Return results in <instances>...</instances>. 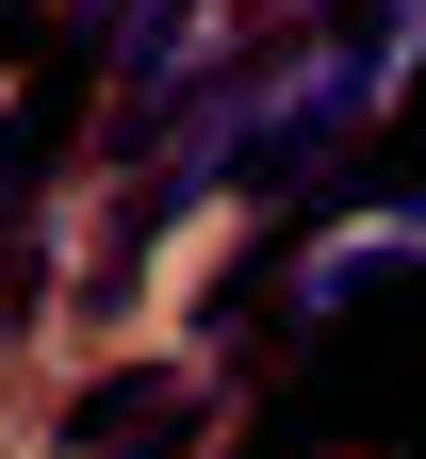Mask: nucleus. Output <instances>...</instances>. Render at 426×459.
Segmentation results:
<instances>
[{
	"mask_svg": "<svg viewBox=\"0 0 426 459\" xmlns=\"http://www.w3.org/2000/svg\"><path fill=\"white\" fill-rule=\"evenodd\" d=\"M263 377L328 427V459H426V230H361V247H295V312Z\"/></svg>",
	"mask_w": 426,
	"mask_h": 459,
	"instance_id": "obj_1",
	"label": "nucleus"
},
{
	"mask_svg": "<svg viewBox=\"0 0 426 459\" xmlns=\"http://www.w3.org/2000/svg\"><path fill=\"white\" fill-rule=\"evenodd\" d=\"M66 459H213V361H115L49 411Z\"/></svg>",
	"mask_w": 426,
	"mask_h": 459,
	"instance_id": "obj_2",
	"label": "nucleus"
},
{
	"mask_svg": "<svg viewBox=\"0 0 426 459\" xmlns=\"http://www.w3.org/2000/svg\"><path fill=\"white\" fill-rule=\"evenodd\" d=\"M49 279H66V263H49V247H33V230H0V344H17V328L49 312Z\"/></svg>",
	"mask_w": 426,
	"mask_h": 459,
	"instance_id": "obj_3",
	"label": "nucleus"
},
{
	"mask_svg": "<svg viewBox=\"0 0 426 459\" xmlns=\"http://www.w3.org/2000/svg\"><path fill=\"white\" fill-rule=\"evenodd\" d=\"M33 49H49V0H0V82H17Z\"/></svg>",
	"mask_w": 426,
	"mask_h": 459,
	"instance_id": "obj_4",
	"label": "nucleus"
},
{
	"mask_svg": "<svg viewBox=\"0 0 426 459\" xmlns=\"http://www.w3.org/2000/svg\"><path fill=\"white\" fill-rule=\"evenodd\" d=\"M394 115H410V132H426V49H410V82H394Z\"/></svg>",
	"mask_w": 426,
	"mask_h": 459,
	"instance_id": "obj_5",
	"label": "nucleus"
}]
</instances>
